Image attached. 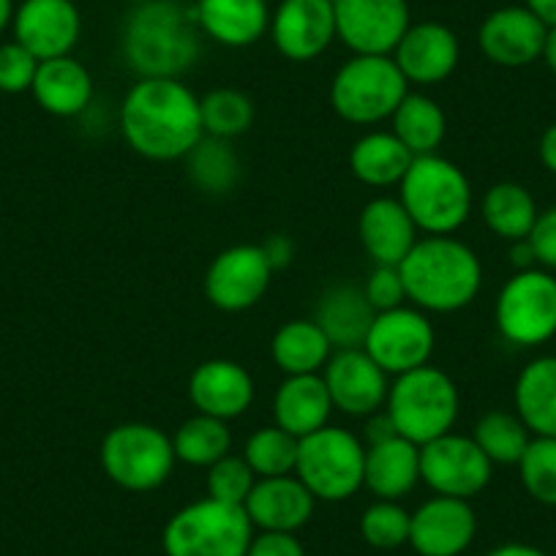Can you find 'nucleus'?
Here are the masks:
<instances>
[{
	"mask_svg": "<svg viewBox=\"0 0 556 556\" xmlns=\"http://www.w3.org/2000/svg\"><path fill=\"white\" fill-rule=\"evenodd\" d=\"M173 447L178 462L207 469L232 453V431H229L227 420L197 412L178 426V431L173 434Z\"/></svg>",
	"mask_w": 556,
	"mask_h": 556,
	"instance_id": "f704fd0d",
	"label": "nucleus"
},
{
	"mask_svg": "<svg viewBox=\"0 0 556 556\" xmlns=\"http://www.w3.org/2000/svg\"><path fill=\"white\" fill-rule=\"evenodd\" d=\"M399 200L424 235H456L472 216L475 191L458 164L431 153L412 159Z\"/></svg>",
	"mask_w": 556,
	"mask_h": 556,
	"instance_id": "20e7f679",
	"label": "nucleus"
},
{
	"mask_svg": "<svg viewBox=\"0 0 556 556\" xmlns=\"http://www.w3.org/2000/svg\"><path fill=\"white\" fill-rule=\"evenodd\" d=\"M494 464L485 458L478 442L464 434H445L420 445V483L437 496L472 500L491 483Z\"/></svg>",
	"mask_w": 556,
	"mask_h": 556,
	"instance_id": "ddd939ff",
	"label": "nucleus"
},
{
	"mask_svg": "<svg viewBox=\"0 0 556 556\" xmlns=\"http://www.w3.org/2000/svg\"><path fill=\"white\" fill-rule=\"evenodd\" d=\"M333 409L350 417H368L384 409L390 377L363 350H336L323 368Z\"/></svg>",
	"mask_w": 556,
	"mask_h": 556,
	"instance_id": "f3484780",
	"label": "nucleus"
},
{
	"mask_svg": "<svg viewBox=\"0 0 556 556\" xmlns=\"http://www.w3.org/2000/svg\"><path fill=\"white\" fill-rule=\"evenodd\" d=\"M39 63V58L25 50L20 41L0 45V93L17 96L34 88Z\"/></svg>",
	"mask_w": 556,
	"mask_h": 556,
	"instance_id": "79ce46f5",
	"label": "nucleus"
},
{
	"mask_svg": "<svg viewBox=\"0 0 556 556\" xmlns=\"http://www.w3.org/2000/svg\"><path fill=\"white\" fill-rule=\"evenodd\" d=\"M478 534L469 500L431 496L412 513L409 545L420 556H462Z\"/></svg>",
	"mask_w": 556,
	"mask_h": 556,
	"instance_id": "6ab92c4d",
	"label": "nucleus"
},
{
	"mask_svg": "<svg viewBox=\"0 0 556 556\" xmlns=\"http://www.w3.org/2000/svg\"><path fill=\"white\" fill-rule=\"evenodd\" d=\"M412 153L401 146L393 131H368L350 151V169L363 186L388 189L399 186L412 164Z\"/></svg>",
	"mask_w": 556,
	"mask_h": 556,
	"instance_id": "2f4dec72",
	"label": "nucleus"
},
{
	"mask_svg": "<svg viewBox=\"0 0 556 556\" xmlns=\"http://www.w3.org/2000/svg\"><path fill=\"white\" fill-rule=\"evenodd\" d=\"M540 58H543L548 72L556 77V25H551V28L545 30V45H543V55Z\"/></svg>",
	"mask_w": 556,
	"mask_h": 556,
	"instance_id": "603ef678",
	"label": "nucleus"
},
{
	"mask_svg": "<svg viewBox=\"0 0 556 556\" xmlns=\"http://www.w3.org/2000/svg\"><path fill=\"white\" fill-rule=\"evenodd\" d=\"M273 265L256 243H238L213 256L205 270L207 303L224 314H240L254 308L265 298L273 281Z\"/></svg>",
	"mask_w": 556,
	"mask_h": 556,
	"instance_id": "f8f14e48",
	"label": "nucleus"
},
{
	"mask_svg": "<svg viewBox=\"0 0 556 556\" xmlns=\"http://www.w3.org/2000/svg\"><path fill=\"white\" fill-rule=\"evenodd\" d=\"M260 245L262 251H265L267 262L273 265V270H285L292 262V256H295V243H292L287 235H270V238Z\"/></svg>",
	"mask_w": 556,
	"mask_h": 556,
	"instance_id": "49530a36",
	"label": "nucleus"
},
{
	"mask_svg": "<svg viewBox=\"0 0 556 556\" xmlns=\"http://www.w3.org/2000/svg\"><path fill=\"white\" fill-rule=\"evenodd\" d=\"M437 333L429 314L415 306L379 312L366 336L363 350L388 377H401L420 366H429L434 355Z\"/></svg>",
	"mask_w": 556,
	"mask_h": 556,
	"instance_id": "9b49d317",
	"label": "nucleus"
},
{
	"mask_svg": "<svg viewBox=\"0 0 556 556\" xmlns=\"http://www.w3.org/2000/svg\"><path fill=\"white\" fill-rule=\"evenodd\" d=\"M357 238L374 265H401L412 245L420 240V229L415 227L399 197H377L361 211Z\"/></svg>",
	"mask_w": 556,
	"mask_h": 556,
	"instance_id": "5701e85b",
	"label": "nucleus"
},
{
	"mask_svg": "<svg viewBox=\"0 0 556 556\" xmlns=\"http://www.w3.org/2000/svg\"><path fill=\"white\" fill-rule=\"evenodd\" d=\"M200 34L229 50L256 45L270 30L267 0H197L191 9Z\"/></svg>",
	"mask_w": 556,
	"mask_h": 556,
	"instance_id": "b1692460",
	"label": "nucleus"
},
{
	"mask_svg": "<svg viewBox=\"0 0 556 556\" xmlns=\"http://www.w3.org/2000/svg\"><path fill=\"white\" fill-rule=\"evenodd\" d=\"M101 469L123 491L148 494L173 478L175 447L173 437L153 424H121L106 431L99 451Z\"/></svg>",
	"mask_w": 556,
	"mask_h": 556,
	"instance_id": "423d86ee",
	"label": "nucleus"
},
{
	"mask_svg": "<svg viewBox=\"0 0 556 556\" xmlns=\"http://www.w3.org/2000/svg\"><path fill=\"white\" fill-rule=\"evenodd\" d=\"M123 58L139 79H180L200 58L194 12L178 0H148L123 25Z\"/></svg>",
	"mask_w": 556,
	"mask_h": 556,
	"instance_id": "7ed1b4c3",
	"label": "nucleus"
},
{
	"mask_svg": "<svg viewBox=\"0 0 556 556\" xmlns=\"http://www.w3.org/2000/svg\"><path fill=\"white\" fill-rule=\"evenodd\" d=\"M202 112V131L207 137L218 139H238L254 126V101L235 88H216L200 99Z\"/></svg>",
	"mask_w": 556,
	"mask_h": 556,
	"instance_id": "e433bc0d",
	"label": "nucleus"
},
{
	"mask_svg": "<svg viewBox=\"0 0 556 556\" xmlns=\"http://www.w3.org/2000/svg\"><path fill=\"white\" fill-rule=\"evenodd\" d=\"M245 556H306V548L295 534L254 532Z\"/></svg>",
	"mask_w": 556,
	"mask_h": 556,
	"instance_id": "a18cd8bd",
	"label": "nucleus"
},
{
	"mask_svg": "<svg viewBox=\"0 0 556 556\" xmlns=\"http://www.w3.org/2000/svg\"><path fill=\"white\" fill-rule=\"evenodd\" d=\"M523 7L534 14V17L543 20L545 25H556V0H523Z\"/></svg>",
	"mask_w": 556,
	"mask_h": 556,
	"instance_id": "8fccbe9b",
	"label": "nucleus"
},
{
	"mask_svg": "<svg viewBox=\"0 0 556 556\" xmlns=\"http://www.w3.org/2000/svg\"><path fill=\"white\" fill-rule=\"evenodd\" d=\"M368 303L374 306V312H393V308L406 306V290L404 278H401L399 265H374V270L368 273L366 285H363Z\"/></svg>",
	"mask_w": 556,
	"mask_h": 556,
	"instance_id": "37998d69",
	"label": "nucleus"
},
{
	"mask_svg": "<svg viewBox=\"0 0 556 556\" xmlns=\"http://www.w3.org/2000/svg\"><path fill=\"white\" fill-rule=\"evenodd\" d=\"M409 83L390 55H352L330 79V106L352 126L390 121Z\"/></svg>",
	"mask_w": 556,
	"mask_h": 556,
	"instance_id": "0eeeda50",
	"label": "nucleus"
},
{
	"mask_svg": "<svg viewBox=\"0 0 556 556\" xmlns=\"http://www.w3.org/2000/svg\"><path fill=\"white\" fill-rule=\"evenodd\" d=\"M510 262L516 270H529V267L538 265V262H534V251H532V245H529V240H516V243H513Z\"/></svg>",
	"mask_w": 556,
	"mask_h": 556,
	"instance_id": "09e8293b",
	"label": "nucleus"
},
{
	"mask_svg": "<svg viewBox=\"0 0 556 556\" xmlns=\"http://www.w3.org/2000/svg\"><path fill=\"white\" fill-rule=\"evenodd\" d=\"M30 93L50 115L79 117L93 101V77L77 58H52L39 63Z\"/></svg>",
	"mask_w": 556,
	"mask_h": 556,
	"instance_id": "cd10ccee",
	"label": "nucleus"
},
{
	"mask_svg": "<svg viewBox=\"0 0 556 556\" xmlns=\"http://www.w3.org/2000/svg\"><path fill=\"white\" fill-rule=\"evenodd\" d=\"M548 25L534 17L527 7H502L480 23V52L494 66L523 68L540 61Z\"/></svg>",
	"mask_w": 556,
	"mask_h": 556,
	"instance_id": "aec40b11",
	"label": "nucleus"
},
{
	"mask_svg": "<svg viewBox=\"0 0 556 556\" xmlns=\"http://www.w3.org/2000/svg\"><path fill=\"white\" fill-rule=\"evenodd\" d=\"M513 404L532 437H556V355H543L521 368Z\"/></svg>",
	"mask_w": 556,
	"mask_h": 556,
	"instance_id": "c85d7f7f",
	"label": "nucleus"
},
{
	"mask_svg": "<svg viewBox=\"0 0 556 556\" xmlns=\"http://www.w3.org/2000/svg\"><path fill=\"white\" fill-rule=\"evenodd\" d=\"M480 216L483 224L502 240H527L538 222L540 211L534 202L532 191L513 180L494 184L480 200Z\"/></svg>",
	"mask_w": 556,
	"mask_h": 556,
	"instance_id": "473e14b6",
	"label": "nucleus"
},
{
	"mask_svg": "<svg viewBox=\"0 0 556 556\" xmlns=\"http://www.w3.org/2000/svg\"><path fill=\"white\" fill-rule=\"evenodd\" d=\"M518 475L534 502L556 507V437H532L518 462Z\"/></svg>",
	"mask_w": 556,
	"mask_h": 556,
	"instance_id": "58836bf2",
	"label": "nucleus"
},
{
	"mask_svg": "<svg viewBox=\"0 0 556 556\" xmlns=\"http://www.w3.org/2000/svg\"><path fill=\"white\" fill-rule=\"evenodd\" d=\"M267 34L287 61H317L339 39L333 0H281L270 14Z\"/></svg>",
	"mask_w": 556,
	"mask_h": 556,
	"instance_id": "2eb2a0df",
	"label": "nucleus"
},
{
	"mask_svg": "<svg viewBox=\"0 0 556 556\" xmlns=\"http://www.w3.org/2000/svg\"><path fill=\"white\" fill-rule=\"evenodd\" d=\"M184 162L189 180L205 194H229L240 180V156L229 139L207 137L205 134L191 148Z\"/></svg>",
	"mask_w": 556,
	"mask_h": 556,
	"instance_id": "72a5a7b5",
	"label": "nucleus"
},
{
	"mask_svg": "<svg viewBox=\"0 0 556 556\" xmlns=\"http://www.w3.org/2000/svg\"><path fill=\"white\" fill-rule=\"evenodd\" d=\"M538 153L543 167L548 169L551 175H556V121L551 123V126L543 131V137H540Z\"/></svg>",
	"mask_w": 556,
	"mask_h": 556,
	"instance_id": "de8ad7c7",
	"label": "nucleus"
},
{
	"mask_svg": "<svg viewBox=\"0 0 556 556\" xmlns=\"http://www.w3.org/2000/svg\"><path fill=\"white\" fill-rule=\"evenodd\" d=\"M314 507L317 500L298 475H278V478L256 480L243 510L254 532L295 534L312 521Z\"/></svg>",
	"mask_w": 556,
	"mask_h": 556,
	"instance_id": "412c9836",
	"label": "nucleus"
},
{
	"mask_svg": "<svg viewBox=\"0 0 556 556\" xmlns=\"http://www.w3.org/2000/svg\"><path fill=\"white\" fill-rule=\"evenodd\" d=\"M395 66L417 88H431L451 77L462 61V41L445 23H412L395 45Z\"/></svg>",
	"mask_w": 556,
	"mask_h": 556,
	"instance_id": "a211bd4d",
	"label": "nucleus"
},
{
	"mask_svg": "<svg viewBox=\"0 0 556 556\" xmlns=\"http://www.w3.org/2000/svg\"><path fill=\"white\" fill-rule=\"evenodd\" d=\"M384 412L393 420L399 437L415 445H426L451 434L462 412V395L451 374L429 363L393 377Z\"/></svg>",
	"mask_w": 556,
	"mask_h": 556,
	"instance_id": "39448f33",
	"label": "nucleus"
},
{
	"mask_svg": "<svg viewBox=\"0 0 556 556\" xmlns=\"http://www.w3.org/2000/svg\"><path fill=\"white\" fill-rule=\"evenodd\" d=\"M472 440L478 442V447L485 453L491 464L518 467L523 451L532 442V431L523 426V420L516 412L491 409L475 424Z\"/></svg>",
	"mask_w": 556,
	"mask_h": 556,
	"instance_id": "c9c22d12",
	"label": "nucleus"
},
{
	"mask_svg": "<svg viewBox=\"0 0 556 556\" xmlns=\"http://www.w3.org/2000/svg\"><path fill=\"white\" fill-rule=\"evenodd\" d=\"M14 41L39 61L72 55L83 36V14L74 0H23L14 12Z\"/></svg>",
	"mask_w": 556,
	"mask_h": 556,
	"instance_id": "dca6fc26",
	"label": "nucleus"
},
{
	"mask_svg": "<svg viewBox=\"0 0 556 556\" xmlns=\"http://www.w3.org/2000/svg\"><path fill=\"white\" fill-rule=\"evenodd\" d=\"M527 240L534 251V262L543 270L556 273V205L540 213Z\"/></svg>",
	"mask_w": 556,
	"mask_h": 556,
	"instance_id": "c03bdc74",
	"label": "nucleus"
},
{
	"mask_svg": "<svg viewBox=\"0 0 556 556\" xmlns=\"http://www.w3.org/2000/svg\"><path fill=\"white\" fill-rule=\"evenodd\" d=\"M374 306L368 303L363 287L336 285L323 292L314 306V323L323 328L333 350H361L371 330Z\"/></svg>",
	"mask_w": 556,
	"mask_h": 556,
	"instance_id": "bb28decb",
	"label": "nucleus"
},
{
	"mask_svg": "<svg viewBox=\"0 0 556 556\" xmlns=\"http://www.w3.org/2000/svg\"><path fill=\"white\" fill-rule=\"evenodd\" d=\"M496 330L516 346H540L556 336V276L543 267L516 270L494 306Z\"/></svg>",
	"mask_w": 556,
	"mask_h": 556,
	"instance_id": "9d476101",
	"label": "nucleus"
},
{
	"mask_svg": "<svg viewBox=\"0 0 556 556\" xmlns=\"http://www.w3.org/2000/svg\"><path fill=\"white\" fill-rule=\"evenodd\" d=\"M251 538L254 527L243 507L205 496L164 523L162 548L167 556H245Z\"/></svg>",
	"mask_w": 556,
	"mask_h": 556,
	"instance_id": "6e6552de",
	"label": "nucleus"
},
{
	"mask_svg": "<svg viewBox=\"0 0 556 556\" xmlns=\"http://www.w3.org/2000/svg\"><path fill=\"white\" fill-rule=\"evenodd\" d=\"M390 123H393L390 131L401 139V146L412 156H431L445 142V110L440 106V101L431 99L429 93H420V90H409L401 99V104L390 115Z\"/></svg>",
	"mask_w": 556,
	"mask_h": 556,
	"instance_id": "7c9ffc66",
	"label": "nucleus"
},
{
	"mask_svg": "<svg viewBox=\"0 0 556 556\" xmlns=\"http://www.w3.org/2000/svg\"><path fill=\"white\" fill-rule=\"evenodd\" d=\"M256 480L260 478L251 472V467L245 464V458L232 456V453H229V456H224L222 462L213 464V467L205 469L207 496L216 502H224V505L243 507Z\"/></svg>",
	"mask_w": 556,
	"mask_h": 556,
	"instance_id": "a19ab883",
	"label": "nucleus"
},
{
	"mask_svg": "<svg viewBox=\"0 0 556 556\" xmlns=\"http://www.w3.org/2000/svg\"><path fill=\"white\" fill-rule=\"evenodd\" d=\"M14 12H17L14 0H0V34L14 23Z\"/></svg>",
	"mask_w": 556,
	"mask_h": 556,
	"instance_id": "864d4df0",
	"label": "nucleus"
},
{
	"mask_svg": "<svg viewBox=\"0 0 556 556\" xmlns=\"http://www.w3.org/2000/svg\"><path fill=\"white\" fill-rule=\"evenodd\" d=\"M330 415H333V401L323 374L287 377L273 395V424L290 431L298 440L325 429Z\"/></svg>",
	"mask_w": 556,
	"mask_h": 556,
	"instance_id": "393cba45",
	"label": "nucleus"
},
{
	"mask_svg": "<svg viewBox=\"0 0 556 556\" xmlns=\"http://www.w3.org/2000/svg\"><path fill=\"white\" fill-rule=\"evenodd\" d=\"M128 3H134V7H139V3H148V0H128Z\"/></svg>",
	"mask_w": 556,
	"mask_h": 556,
	"instance_id": "5fc2aeb1",
	"label": "nucleus"
},
{
	"mask_svg": "<svg viewBox=\"0 0 556 556\" xmlns=\"http://www.w3.org/2000/svg\"><path fill=\"white\" fill-rule=\"evenodd\" d=\"M126 146L148 162H180L205 137L200 96L184 79H137L117 112Z\"/></svg>",
	"mask_w": 556,
	"mask_h": 556,
	"instance_id": "f257e3e1",
	"label": "nucleus"
},
{
	"mask_svg": "<svg viewBox=\"0 0 556 556\" xmlns=\"http://www.w3.org/2000/svg\"><path fill=\"white\" fill-rule=\"evenodd\" d=\"M417 483H420V445L399 434L377 445H366L363 489L371 491L377 500H404Z\"/></svg>",
	"mask_w": 556,
	"mask_h": 556,
	"instance_id": "a878e982",
	"label": "nucleus"
},
{
	"mask_svg": "<svg viewBox=\"0 0 556 556\" xmlns=\"http://www.w3.org/2000/svg\"><path fill=\"white\" fill-rule=\"evenodd\" d=\"M333 352V344L314 319H290L273 333L270 341L273 363L287 377L323 374Z\"/></svg>",
	"mask_w": 556,
	"mask_h": 556,
	"instance_id": "c756f323",
	"label": "nucleus"
},
{
	"mask_svg": "<svg viewBox=\"0 0 556 556\" xmlns=\"http://www.w3.org/2000/svg\"><path fill=\"white\" fill-rule=\"evenodd\" d=\"M485 556H548V554L540 548H534V545H527V543H505V545H500V548L489 551Z\"/></svg>",
	"mask_w": 556,
	"mask_h": 556,
	"instance_id": "3c124183",
	"label": "nucleus"
},
{
	"mask_svg": "<svg viewBox=\"0 0 556 556\" xmlns=\"http://www.w3.org/2000/svg\"><path fill=\"white\" fill-rule=\"evenodd\" d=\"M298 437L273 426H262L249 434L243 445V458L256 478H278V475H295L298 464Z\"/></svg>",
	"mask_w": 556,
	"mask_h": 556,
	"instance_id": "4c0bfd02",
	"label": "nucleus"
},
{
	"mask_svg": "<svg viewBox=\"0 0 556 556\" xmlns=\"http://www.w3.org/2000/svg\"><path fill=\"white\" fill-rule=\"evenodd\" d=\"M189 399L197 412L229 424L249 412L251 401H254V379L243 363L229 361V357H213L191 371Z\"/></svg>",
	"mask_w": 556,
	"mask_h": 556,
	"instance_id": "4be33fe9",
	"label": "nucleus"
},
{
	"mask_svg": "<svg viewBox=\"0 0 556 556\" xmlns=\"http://www.w3.org/2000/svg\"><path fill=\"white\" fill-rule=\"evenodd\" d=\"M409 306L426 314H456L483 287L480 256L453 235H426L399 265Z\"/></svg>",
	"mask_w": 556,
	"mask_h": 556,
	"instance_id": "f03ea898",
	"label": "nucleus"
},
{
	"mask_svg": "<svg viewBox=\"0 0 556 556\" xmlns=\"http://www.w3.org/2000/svg\"><path fill=\"white\" fill-rule=\"evenodd\" d=\"M336 36L352 55H393L412 25L406 0H333Z\"/></svg>",
	"mask_w": 556,
	"mask_h": 556,
	"instance_id": "4468645a",
	"label": "nucleus"
},
{
	"mask_svg": "<svg viewBox=\"0 0 556 556\" xmlns=\"http://www.w3.org/2000/svg\"><path fill=\"white\" fill-rule=\"evenodd\" d=\"M295 475L317 502L352 500L363 489L366 445L352 431L328 424L298 442Z\"/></svg>",
	"mask_w": 556,
	"mask_h": 556,
	"instance_id": "1a4fd4ad",
	"label": "nucleus"
},
{
	"mask_svg": "<svg viewBox=\"0 0 556 556\" xmlns=\"http://www.w3.org/2000/svg\"><path fill=\"white\" fill-rule=\"evenodd\" d=\"M412 513L401 502L377 500L361 516V534L371 548L395 551L409 543Z\"/></svg>",
	"mask_w": 556,
	"mask_h": 556,
	"instance_id": "ea45409f",
	"label": "nucleus"
}]
</instances>
